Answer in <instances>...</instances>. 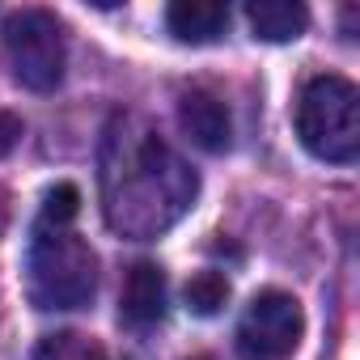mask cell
Here are the masks:
<instances>
[{
	"instance_id": "cell-1",
	"label": "cell",
	"mask_w": 360,
	"mask_h": 360,
	"mask_svg": "<svg viewBox=\"0 0 360 360\" xmlns=\"http://www.w3.org/2000/svg\"><path fill=\"white\" fill-rule=\"evenodd\" d=\"M102 217L119 238L153 242L183 221L200 195L195 169L140 115H110L98 148Z\"/></svg>"
},
{
	"instance_id": "cell-2",
	"label": "cell",
	"mask_w": 360,
	"mask_h": 360,
	"mask_svg": "<svg viewBox=\"0 0 360 360\" xmlns=\"http://www.w3.org/2000/svg\"><path fill=\"white\" fill-rule=\"evenodd\" d=\"M98 292V255L68 225H34L26 250V297L34 309H81Z\"/></svg>"
},
{
	"instance_id": "cell-3",
	"label": "cell",
	"mask_w": 360,
	"mask_h": 360,
	"mask_svg": "<svg viewBox=\"0 0 360 360\" xmlns=\"http://www.w3.org/2000/svg\"><path fill=\"white\" fill-rule=\"evenodd\" d=\"M292 127L297 140L330 165H347L360 153V94L352 81L322 72L309 77L297 94L292 106Z\"/></svg>"
},
{
	"instance_id": "cell-4",
	"label": "cell",
	"mask_w": 360,
	"mask_h": 360,
	"mask_svg": "<svg viewBox=\"0 0 360 360\" xmlns=\"http://www.w3.org/2000/svg\"><path fill=\"white\" fill-rule=\"evenodd\" d=\"M0 43H5V60L18 85L34 94H51L64 81L68 64V39L64 22L47 9H13L0 22Z\"/></svg>"
},
{
	"instance_id": "cell-5",
	"label": "cell",
	"mask_w": 360,
	"mask_h": 360,
	"mask_svg": "<svg viewBox=\"0 0 360 360\" xmlns=\"http://www.w3.org/2000/svg\"><path fill=\"white\" fill-rule=\"evenodd\" d=\"M301 335H305V314L297 297L267 288L246 305L238 322V356L242 360H288Z\"/></svg>"
},
{
	"instance_id": "cell-6",
	"label": "cell",
	"mask_w": 360,
	"mask_h": 360,
	"mask_svg": "<svg viewBox=\"0 0 360 360\" xmlns=\"http://www.w3.org/2000/svg\"><path fill=\"white\" fill-rule=\"evenodd\" d=\"M169 309V288H165V271L157 263H136L123 280V297H119V322L127 330H153Z\"/></svg>"
},
{
	"instance_id": "cell-7",
	"label": "cell",
	"mask_w": 360,
	"mask_h": 360,
	"mask_svg": "<svg viewBox=\"0 0 360 360\" xmlns=\"http://www.w3.org/2000/svg\"><path fill=\"white\" fill-rule=\"evenodd\" d=\"M178 123L183 131L204 148V153H225L233 144V119H229V106L208 94V89H187L178 98Z\"/></svg>"
},
{
	"instance_id": "cell-8",
	"label": "cell",
	"mask_w": 360,
	"mask_h": 360,
	"mask_svg": "<svg viewBox=\"0 0 360 360\" xmlns=\"http://www.w3.org/2000/svg\"><path fill=\"white\" fill-rule=\"evenodd\" d=\"M165 26L178 43L204 47L229 30V5H221V0H174L165 9Z\"/></svg>"
},
{
	"instance_id": "cell-9",
	"label": "cell",
	"mask_w": 360,
	"mask_h": 360,
	"mask_svg": "<svg viewBox=\"0 0 360 360\" xmlns=\"http://www.w3.org/2000/svg\"><path fill=\"white\" fill-rule=\"evenodd\" d=\"M246 22H250L255 39H263V43H292L305 34L309 9L297 5V0H250Z\"/></svg>"
},
{
	"instance_id": "cell-10",
	"label": "cell",
	"mask_w": 360,
	"mask_h": 360,
	"mask_svg": "<svg viewBox=\"0 0 360 360\" xmlns=\"http://www.w3.org/2000/svg\"><path fill=\"white\" fill-rule=\"evenodd\" d=\"M30 360H110V352L81 335V330H56V335H43L39 347L30 352Z\"/></svg>"
},
{
	"instance_id": "cell-11",
	"label": "cell",
	"mask_w": 360,
	"mask_h": 360,
	"mask_svg": "<svg viewBox=\"0 0 360 360\" xmlns=\"http://www.w3.org/2000/svg\"><path fill=\"white\" fill-rule=\"evenodd\" d=\"M225 301H229V280L221 271H200V276L187 280V309L191 314L212 318V314L225 309Z\"/></svg>"
},
{
	"instance_id": "cell-12",
	"label": "cell",
	"mask_w": 360,
	"mask_h": 360,
	"mask_svg": "<svg viewBox=\"0 0 360 360\" xmlns=\"http://www.w3.org/2000/svg\"><path fill=\"white\" fill-rule=\"evenodd\" d=\"M81 208V191L72 183H56L47 195H43V212H39V225H72Z\"/></svg>"
},
{
	"instance_id": "cell-13",
	"label": "cell",
	"mask_w": 360,
	"mask_h": 360,
	"mask_svg": "<svg viewBox=\"0 0 360 360\" xmlns=\"http://www.w3.org/2000/svg\"><path fill=\"white\" fill-rule=\"evenodd\" d=\"M26 136V123L13 115V110H0V157H9Z\"/></svg>"
},
{
	"instance_id": "cell-14",
	"label": "cell",
	"mask_w": 360,
	"mask_h": 360,
	"mask_svg": "<svg viewBox=\"0 0 360 360\" xmlns=\"http://www.w3.org/2000/svg\"><path fill=\"white\" fill-rule=\"evenodd\" d=\"M5 221H9V212H5V204H0V233H5Z\"/></svg>"
},
{
	"instance_id": "cell-15",
	"label": "cell",
	"mask_w": 360,
	"mask_h": 360,
	"mask_svg": "<svg viewBox=\"0 0 360 360\" xmlns=\"http://www.w3.org/2000/svg\"><path fill=\"white\" fill-rule=\"evenodd\" d=\"M195 360H208V356H195Z\"/></svg>"
}]
</instances>
